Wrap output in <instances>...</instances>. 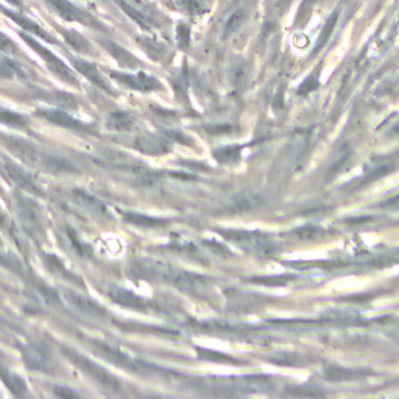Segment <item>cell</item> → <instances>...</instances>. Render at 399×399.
<instances>
[{"label":"cell","mask_w":399,"mask_h":399,"mask_svg":"<svg viewBox=\"0 0 399 399\" xmlns=\"http://www.w3.org/2000/svg\"><path fill=\"white\" fill-rule=\"evenodd\" d=\"M0 52H3V53H16L17 52V47H16L15 42L2 32H0Z\"/></svg>","instance_id":"obj_25"},{"label":"cell","mask_w":399,"mask_h":399,"mask_svg":"<svg viewBox=\"0 0 399 399\" xmlns=\"http://www.w3.org/2000/svg\"><path fill=\"white\" fill-rule=\"evenodd\" d=\"M69 237H71V241L73 243V247L77 248V251L80 254H88L89 253V245H84L82 243V241H80V237L77 232H73L69 230Z\"/></svg>","instance_id":"obj_26"},{"label":"cell","mask_w":399,"mask_h":399,"mask_svg":"<svg viewBox=\"0 0 399 399\" xmlns=\"http://www.w3.org/2000/svg\"><path fill=\"white\" fill-rule=\"evenodd\" d=\"M22 36V39L27 42V44L33 48V50L39 55V57L46 61V64L48 69H50L55 75H57L58 78L61 80H64L66 83H69V84H78V80L75 77V72H73L69 66L64 64V61L58 58L57 55L52 53L48 48H46L44 46L41 44V42L36 41L35 38H32L30 35H26V33H21Z\"/></svg>","instance_id":"obj_5"},{"label":"cell","mask_w":399,"mask_h":399,"mask_svg":"<svg viewBox=\"0 0 399 399\" xmlns=\"http://www.w3.org/2000/svg\"><path fill=\"white\" fill-rule=\"evenodd\" d=\"M22 360L30 370L41 373H55L58 368L57 359H55L50 348L44 343H28L21 349Z\"/></svg>","instance_id":"obj_4"},{"label":"cell","mask_w":399,"mask_h":399,"mask_svg":"<svg viewBox=\"0 0 399 399\" xmlns=\"http://www.w3.org/2000/svg\"><path fill=\"white\" fill-rule=\"evenodd\" d=\"M63 353L67 359H69L73 365L78 366L80 370H82L86 376L91 378L94 382H97L98 385L102 387V389L109 390L113 393H118L120 391V384L119 380L115 379L111 373L106 371L105 368L100 366L95 362L89 360L88 358H84L83 354H80L77 351H73L71 348H63Z\"/></svg>","instance_id":"obj_2"},{"label":"cell","mask_w":399,"mask_h":399,"mask_svg":"<svg viewBox=\"0 0 399 399\" xmlns=\"http://www.w3.org/2000/svg\"><path fill=\"white\" fill-rule=\"evenodd\" d=\"M72 195H73V200H75V203H78L83 207V210H86L88 212L95 214V216H105L106 214L105 205H103L98 198H95L94 195L86 192V190L75 189V190H72Z\"/></svg>","instance_id":"obj_14"},{"label":"cell","mask_w":399,"mask_h":399,"mask_svg":"<svg viewBox=\"0 0 399 399\" xmlns=\"http://www.w3.org/2000/svg\"><path fill=\"white\" fill-rule=\"evenodd\" d=\"M111 77L118 80L119 83L128 86L131 89L139 91H150L158 88V82L155 78H151L147 73H120V72H111Z\"/></svg>","instance_id":"obj_11"},{"label":"cell","mask_w":399,"mask_h":399,"mask_svg":"<svg viewBox=\"0 0 399 399\" xmlns=\"http://www.w3.org/2000/svg\"><path fill=\"white\" fill-rule=\"evenodd\" d=\"M0 124L22 130V128L27 127V119L21 114L11 111L8 108L0 106Z\"/></svg>","instance_id":"obj_20"},{"label":"cell","mask_w":399,"mask_h":399,"mask_svg":"<svg viewBox=\"0 0 399 399\" xmlns=\"http://www.w3.org/2000/svg\"><path fill=\"white\" fill-rule=\"evenodd\" d=\"M0 379L3 380V384L8 387V390L13 393L15 396H26L27 393L26 380L17 376V374L8 371L7 368H3L2 365H0Z\"/></svg>","instance_id":"obj_18"},{"label":"cell","mask_w":399,"mask_h":399,"mask_svg":"<svg viewBox=\"0 0 399 399\" xmlns=\"http://www.w3.org/2000/svg\"><path fill=\"white\" fill-rule=\"evenodd\" d=\"M133 115L128 111H113L106 118L105 125L113 131H128L133 127Z\"/></svg>","instance_id":"obj_17"},{"label":"cell","mask_w":399,"mask_h":399,"mask_svg":"<svg viewBox=\"0 0 399 399\" xmlns=\"http://www.w3.org/2000/svg\"><path fill=\"white\" fill-rule=\"evenodd\" d=\"M3 171L17 189H21L27 194H33V195L41 194V189H39L38 184H36V181L33 180V176L27 174L26 169H22L21 165H17L11 161H5L3 163Z\"/></svg>","instance_id":"obj_8"},{"label":"cell","mask_w":399,"mask_h":399,"mask_svg":"<svg viewBox=\"0 0 399 399\" xmlns=\"http://www.w3.org/2000/svg\"><path fill=\"white\" fill-rule=\"evenodd\" d=\"M0 11H2L5 16L11 17V19H13L17 24V26L22 27L24 30H27V32H30L35 36H38V38L44 39L46 42H52V44H57V39H53V36L48 35L46 30L39 26L38 22H35L27 16H24L21 13H16V11H10V10L3 8V7H0Z\"/></svg>","instance_id":"obj_12"},{"label":"cell","mask_w":399,"mask_h":399,"mask_svg":"<svg viewBox=\"0 0 399 399\" xmlns=\"http://www.w3.org/2000/svg\"><path fill=\"white\" fill-rule=\"evenodd\" d=\"M0 228H2L7 234L11 236V239H15L16 243H19V237H17V231L15 223L11 222V219L8 217V214L5 212L2 207H0Z\"/></svg>","instance_id":"obj_23"},{"label":"cell","mask_w":399,"mask_h":399,"mask_svg":"<svg viewBox=\"0 0 399 399\" xmlns=\"http://www.w3.org/2000/svg\"><path fill=\"white\" fill-rule=\"evenodd\" d=\"M7 2L11 3V5H15V7H17V8H22L21 0H7Z\"/></svg>","instance_id":"obj_30"},{"label":"cell","mask_w":399,"mask_h":399,"mask_svg":"<svg viewBox=\"0 0 399 399\" xmlns=\"http://www.w3.org/2000/svg\"><path fill=\"white\" fill-rule=\"evenodd\" d=\"M55 395L59 396V398H77L78 396L75 391L67 390V389H57L55 390Z\"/></svg>","instance_id":"obj_28"},{"label":"cell","mask_w":399,"mask_h":399,"mask_svg":"<svg viewBox=\"0 0 399 399\" xmlns=\"http://www.w3.org/2000/svg\"><path fill=\"white\" fill-rule=\"evenodd\" d=\"M120 5V8L131 17L133 21H136L140 27L150 28L153 27V17L147 13V11L140 7L139 0H115Z\"/></svg>","instance_id":"obj_13"},{"label":"cell","mask_w":399,"mask_h":399,"mask_svg":"<svg viewBox=\"0 0 399 399\" xmlns=\"http://www.w3.org/2000/svg\"><path fill=\"white\" fill-rule=\"evenodd\" d=\"M44 263H46V267L50 270V272L55 276H58V278L64 279V281H69V282H72V284H82V281L77 278L75 273H72L71 270L67 268L64 263L58 259L57 256L46 254L44 256Z\"/></svg>","instance_id":"obj_15"},{"label":"cell","mask_w":399,"mask_h":399,"mask_svg":"<svg viewBox=\"0 0 399 399\" xmlns=\"http://www.w3.org/2000/svg\"><path fill=\"white\" fill-rule=\"evenodd\" d=\"M16 212L22 230L27 232L30 237L41 239L46 234V225L42 219L41 206L36 203L33 198L26 195H17L16 198Z\"/></svg>","instance_id":"obj_3"},{"label":"cell","mask_w":399,"mask_h":399,"mask_svg":"<svg viewBox=\"0 0 399 399\" xmlns=\"http://www.w3.org/2000/svg\"><path fill=\"white\" fill-rule=\"evenodd\" d=\"M0 355H2V354H0Z\"/></svg>","instance_id":"obj_31"},{"label":"cell","mask_w":399,"mask_h":399,"mask_svg":"<svg viewBox=\"0 0 399 399\" xmlns=\"http://www.w3.org/2000/svg\"><path fill=\"white\" fill-rule=\"evenodd\" d=\"M61 33L64 35L66 41L69 42V44L75 48L78 52H91V46L89 42L86 41L82 35L73 32V30H61Z\"/></svg>","instance_id":"obj_21"},{"label":"cell","mask_w":399,"mask_h":399,"mask_svg":"<svg viewBox=\"0 0 399 399\" xmlns=\"http://www.w3.org/2000/svg\"><path fill=\"white\" fill-rule=\"evenodd\" d=\"M108 297L113 299L115 304L124 306V308H130V309H142L144 303L142 299L138 298L136 295H133L131 292L124 290V288L114 287L111 290L108 292Z\"/></svg>","instance_id":"obj_16"},{"label":"cell","mask_w":399,"mask_h":399,"mask_svg":"<svg viewBox=\"0 0 399 399\" xmlns=\"http://www.w3.org/2000/svg\"><path fill=\"white\" fill-rule=\"evenodd\" d=\"M178 42H180V46H187L189 42V28L184 24L178 27Z\"/></svg>","instance_id":"obj_27"},{"label":"cell","mask_w":399,"mask_h":399,"mask_svg":"<svg viewBox=\"0 0 399 399\" xmlns=\"http://www.w3.org/2000/svg\"><path fill=\"white\" fill-rule=\"evenodd\" d=\"M36 114H38L41 119L50 122V124H53V125L67 128V130H75V131L88 130V125H84L83 122H80L78 119L73 118V115H71L69 113H66L64 109H59V108L38 109Z\"/></svg>","instance_id":"obj_9"},{"label":"cell","mask_w":399,"mask_h":399,"mask_svg":"<svg viewBox=\"0 0 399 399\" xmlns=\"http://www.w3.org/2000/svg\"><path fill=\"white\" fill-rule=\"evenodd\" d=\"M0 266H3V267H10V268H13V266H11L10 261L5 257L2 253H0Z\"/></svg>","instance_id":"obj_29"},{"label":"cell","mask_w":399,"mask_h":399,"mask_svg":"<svg viewBox=\"0 0 399 399\" xmlns=\"http://www.w3.org/2000/svg\"><path fill=\"white\" fill-rule=\"evenodd\" d=\"M3 144L8 147L10 151L13 153L17 159H21L24 164H27L33 169L44 170L52 175H66L77 171V167L69 159L47 153L24 139L3 138Z\"/></svg>","instance_id":"obj_1"},{"label":"cell","mask_w":399,"mask_h":399,"mask_svg":"<svg viewBox=\"0 0 399 399\" xmlns=\"http://www.w3.org/2000/svg\"><path fill=\"white\" fill-rule=\"evenodd\" d=\"M243 21H245V11L242 10L234 11V15L230 17L228 24H226V35H228L230 32H234L236 28L241 27Z\"/></svg>","instance_id":"obj_24"},{"label":"cell","mask_w":399,"mask_h":399,"mask_svg":"<svg viewBox=\"0 0 399 399\" xmlns=\"http://www.w3.org/2000/svg\"><path fill=\"white\" fill-rule=\"evenodd\" d=\"M24 77V71L16 61L0 57V78L5 80H17Z\"/></svg>","instance_id":"obj_19"},{"label":"cell","mask_w":399,"mask_h":399,"mask_svg":"<svg viewBox=\"0 0 399 399\" xmlns=\"http://www.w3.org/2000/svg\"><path fill=\"white\" fill-rule=\"evenodd\" d=\"M183 11L189 15H200L207 10L205 0H176Z\"/></svg>","instance_id":"obj_22"},{"label":"cell","mask_w":399,"mask_h":399,"mask_svg":"<svg viewBox=\"0 0 399 399\" xmlns=\"http://www.w3.org/2000/svg\"><path fill=\"white\" fill-rule=\"evenodd\" d=\"M63 298L66 304L69 306L73 312H77L78 315L94 318V320H102V318L106 317V310L102 304H98L95 299L84 297V295L75 290H64Z\"/></svg>","instance_id":"obj_6"},{"label":"cell","mask_w":399,"mask_h":399,"mask_svg":"<svg viewBox=\"0 0 399 399\" xmlns=\"http://www.w3.org/2000/svg\"><path fill=\"white\" fill-rule=\"evenodd\" d=\"M47 2L50 3L52 8L66 21L80 22V24H86V26L100 28V26H98V22L94 19V17H91L88 13H84L82 8L75 7V5L71 3L69 0H47Z\"/></svg>","instance_id":"obj_7"},{"label":"cell","mask_w":399,"mask_h":399,"mask_svg":"<svg viewBox=\"0 0 399 399\" xmlns=\"http://www.w3.org/2000/svg\"><path fill=\"white\" fill-rule=\"evenodd\" d=\"M72 63H73V67H75V69L82 73V75L88 78L89 82H92L105 92H108V94H113L111 86H109V83L106 82V78L103 77V73L98 71V67L95 64H92L86 59H80V58H72Z\"/></svg>","instance_id":"obj_10"}]
</instances>
